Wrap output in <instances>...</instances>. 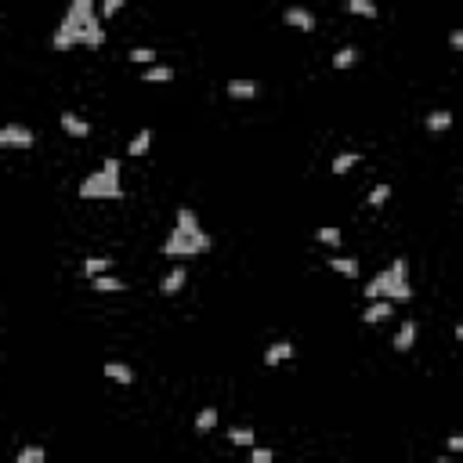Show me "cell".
<instances>
[{
    "instance_id": "obj_20",
    "label": "cell",
    "mask_w": 463,
    "mask_h": 463,
    "mask_svg": "<svg viewBox=\"0 0 463 463\" xmlns=\"http://www.w3.org/2000/svg\"><path fill=\"white\" fill-rule=\"evenodd\" d=\"M359 163H362V152H341V156H333V174L344 178V174L355 171Z\"/></svg>"
},
{
    "instance_id": "obj_10",
    "label": "cell",
    "mask_w": 463,
    "mask_h": 463,
    "mask_svg": "<svg viewBox=\"0 0 463 463\" xmlns=\"http://www.w3.org/2000/svg\"><path fill=\"white\" fill-rule=\"evenodd\" d=\"M416 333H420V326H416V319H406L402 326H398V333H394V341H391V348L394 351H413L416 348Z\"/></svg>"
},
{
    "instance_id": "obj_4",
    "label": "cell",
    "mask_w": 463,
    "mask_h": 463,
    "mask_svg": "<svg viewBox=\"0 0 463 463\" xmlns=\"http://www.w3.org/2000/svg\"><path fill=\"white\" fill-rule=\"evenodd\" d=\"M120 174H123L120 159L116 156H105L98 171L80 181V188H76L80 199H87V203H120L123 199V181H120Z\"/></svg>"
},
{
    "instance_id": "obj_6",
    "label": "cell",
    "mask_w": 463,
    "mask_h": 463,
    "mask_svg": "<svg viewBox=\"0 0 463 463\" xmlns=\"http://www.w3.org/2000/svg\"><path fill=\"white\" fill-rule=\"evenodd\" d=\"M283 22L290 26V29H297V33H315V15L308 11V8H301V4H293V8H286L283 11Z\"/></svg>"
},
{
    "instance_id": "obj_1",
    "label": "cell",
    "mask_w": 463,
    "mask_h": 463,
    "mask_svg": "<svg viewBox=\"0 0 463 463\" xmlns=\"http://www.w3.org/2000/svg\"><path fill=\"white\" fill-rule=\"evenodd\" d=\"M51 44H55V51H73L80 44L101 48L105 44V29H101L98 0H69V8H66V15H62Z\"/></svg>"
},
{
    "instance_id": "obj_32",
    "label": "cell",
    "mask_w": 463,
    "mask_h": 463,
    "mask_svg": "<svg viewBox=\"0 0 463 463\" xmlns=\"http://www.w3.org/2000/svg\"><path fill=\"white\" fill-rule=\"evenodd\" d=\"M449 48L453 51H463V29H453L449 33Z\"/></svg>"
},
{
    "instance_id": "obj_27",
    "label": "cell",
    "mask_w": 463,
    "mask_h": 463,
    "mask_svg": "<svg viewBox=\"0 0 463 463\" xmlns=\"http://www.w3.org/2000/svg\"><path fill=\"white\" fill-rule=\"evenodd\" d=\"M315 239H319L322 246H341V239H344V236H341V228H333V225H322L319 232H315Z\"/></svg>"
},
{
    "instance_id": "obj_22",
    "label": "cell",
    "mask_w": 463,
    "mask_h": 463,
    "mask_svg": "<svg viewBox=\"0 0 463 463\" xmlns=\"http://www.w3.org/2000/svg\"><path fill=\"white\" fill-rule=\"evenodd\" d=\"M387 199H391V185H387V181H380V185H376V188H373V192L366 196V206H373V210H380V206H384Z\"/></svg>"
},
{
    "instance_id": "obj_24",
    "label": "cell",
    "mask_w": 463,
    "mask_h": 463,
    "mask_svg": "<svg viewBox=\"0 0 463 463\" xmlns=\"http://www.w3.org/2000/svg\"><path fill=\"white\" fill-rule=\"evenodd\" d=\"M348 15H359V18H376V4L373 0H348Z\"/></svg>"
},
{
    "instance_id": "obj_25",
    "label": "cell",
    "mask_w": 463,
    "mask_h": 463,
    "mask_svg": "<svg viewBox=\"0 0 463 463\" xmlns=\"http://www.w3.org/2000/svg\"><path fill=\"white\" fill-rule=\"evenodd\" d=\"M359 62V48H341L333 55V69H351Z\"/></svg>"
},
{
    "instance_id": "obj_15",
    "label": "cell",
    "mask_w": 463,
    "mask_h": 463,
    "mask_svg": "<svg viewBox=\"0 0 463 463\" xmlns=\"http://www.w3.org/2000/svg\"><path fill=\"white\" fill-rule=\"evenodd\" d=\"M149 149H152V131H149V127H141V131L127 141V156H131V159H138V156H145Z\"/></svg>"
},
{
    "instance_id": "obj_33",
    "label": "cell",
    "mask_w": 463,
    "mask_h": 463,
    "mask_svg": "<svg viewBox=\"0 0 463 463\" xmlns=\"http://www.w3.org/2000/svg\"><path fill=\"white\" fill-rule=\"evenodd\" d=\"M453 333H456V341L463 344V322H456V329H453Z\"/></svg>"
},
{
    "instance_id": "obj_18",
    "label": "cell",
    "mask_w": 463,
    "mask_h": 463,
    "mask_svg": "<svg viewBox=\"0 0 463 463\" xmlns=\"http://www.w3.org/2000/svg\"><path fill=\"white\" fill-rule=\"evenodd\" d=\"M326 264L336 271V276H348V279H359V271H362V264L355 257H329Z\"/></svg>"
},
{
    "instance_id": "obj_8",
    "label": "cell",
    "mask_w": 463,
    "mask_h": 463,
    "mask_svg": "<svg viewBox=\"0 0 463 463\" xmlns=\"http://www.w3.org/2000/svg\"><path fill=\"white\" fill-rule=\"evenodd\" d=\"M225 91H228L232 101H250V98L261 94V83H257V80H246V76H236V80H228Z\"/></svg>"
},
{
    "instance_id": "obj_13",
    "label": "cell",
    "mask_w": 463,
    "mask_h": 463,
    "mask_svg": "<svg viewBox=\"0 0 463 463\" xmlns=\"http://www.w3.org/2000/svg\"><path fill=\"white\" fill-rule=\"evenodd\" d=\"M101 373L109 376L113 384H120V387L134 384V369H131V366H123V362H105V369H101Z\"/></svg>"
},
{
    "instance_id": "obj_5",
    "label": "cell",
    "mask_w": 463,
    "mask_h": 463,
    "mask_svg": "<svg viewBox=\"0 0 463 463\" xmlns=\"http://www.w3.org/2000/svg\"><path fill=\"white\" fill-rule=\"evenodd\" d=\"M36 134L26 127V123H4L0 127V149H33Z\"/></svg>"
},
{
    "instance_id": "obj_9",
    "label": "cell",
    "mask_w": 463,
    "mask_h": 463,
    "mask_svg": "<svg viewBox=\"0 0 463 463\" xmlns=\"http://www.w3.org/2000/svg\"><path fill=\"white\" fill-rule=\"evenodd\" d=\"M293 355H297V348H293L290 341H276V344L264 348L261 362H264V366H283V362H293Z\"/></svg>"
},
{
    "instance_id": "obj_2",
    "label": "cell",
    "mask_w": 463,
    "mask_h": 463,
    "mask_svg": "<svg viewBox=\"0 0 463 463\" xmlns=\"http://www.w3.org/2000/svg\"><path fill=\"white\" fill-rule=\"evenodd\" d=\"M210 246H214V239H210V232H203L196 210L181 206L178 218H174V228L166 232V239H163V257H174V261L196 257V254H206Z\"/></svg>"
},
{
    "instance_id": "obj_30",
    "label": "cell",
    "mask_w": 463,
    "mask_h": 463,
    "mask_svg": "<svg viewBox=\"0 0 463 463\" xmlns=\"http://www.w3.org/2000/svg\"><path fill=\"white\" fill-rule=\"evenodd\" d=\"M446 449H449V453H463V431H456V434H449V441H446Z\"/></svg>"
},
{
    "instance_id": "obj_29",
    "label": "cell",
    "mask_w": 463,
    "mask_h": 463,
    "mask_svg": "<svg viewBox=\"0 0 463 463\" xmlns=\"http://www.w3.org/2000/svg\"><path fill=\"white\" fill-rule=\"evenodd\" d=\"M123 8H127V0H101L98 4V11H101V18H116Z\"/></svg>"
},
{
    "instance_id": "obj_23",
    "label": "cell",
    "mask_w": 463,
    "mask_h": 463,
    "mask_svg": "<svg viewBox=\"0 0 463 463\" xmlns=\"http://www.w3.org/2000/svg\"><path fill=\"white\" fill-rule=\"evenodd\" d=\"M127 58L134 62V66H141V69H145V66H156V58H159V55H156L152 48H131V51H127Z\"/></svg>"
},
{
    "instance_id": "obj_28",
    "label": "cell",
    "mask_w": 463,
    "mask_h": 463,
    "mask_svg": "<svg viewBox=\"0 0 463 463\" xmlns=\"http://www.w3.org/2000/svg\"><path fill=\"white\" fill-rule=\"evenodd\" d=\"M18 463H44L48 460V449H40V446H26V449H18L15 456Z\"/></svg>"
},
{
    "instance_id": "obj_16",
    "label": "cell",
    "mask_w": 463,
    "mask_h": 463,
    "mask_svg": "<svg viewBox=\"0 0 463 463\" xmlns=\"http://www.w3.org/2000/svg\"><path fill=\"white\" fill-rule=\"evenodd\" d=\"M91 286H94V293H123V290H127V283L116 279L113 271H105V276H94Z\"/></svg>"
},
{
    "instance_id": "obj_7",
    "label": "cell",
    "mask_w": 463,
    "mask_h": 463,
    "mask_svg": "<svg viewBox=\"0 0 463 463\" xmlns=\"http://www.w3.org/2000/svg\"><path fill=\"white\" fill-rule=\"evenodd\" d=\"M185 283H188V268H185V264H174V268L159 279V293H163V297H178V293L185 290Z\"/></svg>"
},
{
    "instance_id": "obj_31",
    "label": "cell",
    "mask_w": 463,
    "mask_h": 463,
    "mask_svg": "<svg viewBox=\"0 0 463 463\" xmlns=\"http://www.w3.org/2000/svg\"><path fill=\"white\" fill-rule=\"evenodd\" d=\"M250 460H254V463H271V460H276V453H271V449H254V453H250Z\"/></svg>"
},
{
    "instance_id": "obj_12",
    "label": "cell",
    "mask_w": 463,
    "mask_h": 463,
    "mask_svg": "<svg viewBox=\"0 0 463 463\" xmlns=\"http://www.w3.org/2000/svg\"><path fill=\"white\" fill-rule=\"evenodd\" d=\"M58 123H62V131H66L69 138H87V134H91V120H83V116H76V113H62Z\"/></svg>"
},
{
    "instance_id": "obj_19",
    "label": "cell",
    "mask_w": 463,
    "mask_h": 463,
    "mask_svg": "<svg viewBox=\"0 0 463 463\" xmlns=\"http://www.w3.org/2000/svg\"><path fill=\"white\" fill-rule=\"evenodd\" d=\"M141 80H145V83H171V80H174V69L163 66V62H156V66H145Z\"/></svg>"
},
{
    "instance_id": "obj_21",
    "label": "cell",
    "mask_w": 463,
    "mask_h": 463,
    "mask_svg": "<svg viewBox=\"0 0 463 463\" xmlns=\"http://www.w3.org/2000/svg\"><path fill=\"white\" fill-rule=\"evenodd\" d=\"M214 427H218V409H214V406L199 409V413H196V431H199V434H210Z\"/></svg>"
},
{
    "instance_id": "obj_14",
    "label": "cell",
    "mask_w": 463,
    "mask_h": 463,
    "mask_svg": "<svg viewBox=\"0 0 463 463\" xmlns=\"http://www.w3.org/2000/svg\"><path fill=\"white\" fill-rule=\"evenodd\" d=\"M113 257H87V261H83L80 264V276L83 279H94V276H105V271H113Z\"/></svg>"
},
{
    "instance_id": "obj_17",
    "label": "cell",
    "mask_w": 463,
    "mask_h": 463,
    "mask_svg": "<svg viewBox=\"0 0 463 463\" xmlns=\"http://www.w3.org/2000/svg\"><path fill=\"white\" fill-rule=\"evenodd\" d=\"M424 127H427L431 134H441V131H449V127H453V113H449V109H434V113H427Z\"/></svg>"
},
{
    "instance_id": "obj_3",
    "label": "cell",
    "mask_w": 463,
    "mask_h": 463,
    "mask_svg": "<svg viewBox=\"0 0 463 463\" xmlns=\"http://www.w3.org/2000/svg\"><path fill=\"white\" fill-rule=\"evenodd\" d=\"M362 297H366V301L384 297V301H394V304H409V301H413V286H409V261H406V257H394L384 271H376V276L366 283Z\"/></svg>"
},
{
    "instance_id": "obj_26",
    "label": "cell",
    "mask_w": 463,
    "mask_h": 463,
    "mask_svg": "<svg viewBox=\"0 0 463 463\" xmlns=\"http://www.w3.org/2000/svg\"><path fill=\"white\" fill-rule=\"evenodd\" d=\"M254 427H228V441L232 446H254Z\"/></svg>"
},
{
    "instance_id": "obj_11",
    "label": "cell",
    "mask_w": 463,
    "mask_h": 463,
    "mask_svg": "<svg viewBox=\"0 0 463 463\" xmlns=\"http://www.w3.org/2000/svg\"><path fill=\"white\" fill-rule=\"evenodd\" d=\"M391 311H394V301H384V297H376V301H369V304H366V311H362V322L376 326V322L391 319Z\"/></svg>"
}]
</instances>
